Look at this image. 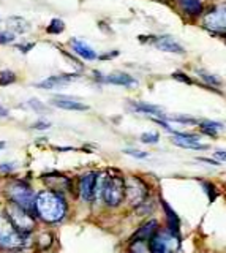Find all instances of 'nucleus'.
Listing matches in <instances>:
<instances>
[{
    "label": "nucleus",
    "instance_id": "nucleus-35",
    "mask_svg": "<svg viewBox=\"0 0 226 253\" xmlns=\"http://www.w3.org/2000/svg\"><path fill=\"white\" fill-rule=\"evenodd\" d=\"M199 161H204V163H209V165H214V166H218L220 165V161H215V160H209V158H198Z\"/></svg>",
    "mask_w": 226,
    "mask_h": 253
},
{
    "label": "nucleus",
    "instance_id": "nucleus-25",
    "mask_svg": "<svg viewBox=\"0 0 226 253\" xmlns=\"http://www.w3.org/2000/svg\"><path fill=\"white\" fill-rule=\"evenodd\" d=\"M130 253H150V250L146 241H133L130 247Z\"/></svg>",
    "mask_w": 226,
    "mask_h": 253
},
{
    "label": "nucleus",
    "instance_id": "nucleus-15",
    "mask_svg": "<svg viewBox=\"0 0 226 253\" xmlns=\"http://www.w3.org/2000/svg\"><path fill=\"white\" fill-rule=\"evenodd\" d=\"M157 228H158L157 220H149L147 223H144V225L138 229V233L134 234L133 241H150L152 239V236L158 231Z\"/></svg>",
    "mask_w": 226,
    "mask_h": 253
},
{
    "label": "nucleus",
    "instance_id": "nucleus-21",
    "mask_svg": "<svg viewBox=\"0 0 226 253\" xmlns=\"http://www.w3.org/2000/svg\"><path fill=\"white\" fill-rule=\"evenodd\" d=\"M199 126H201V131L206 133V135H209V136H215L217 131L223 128V125L220 122H210V121L201 122Z\"/></svg>",
    "mask_w": 226,
    "mask_h": 253
},
{
    "label": "nucleus",
    "instance_id": "nucleus-14",
    "mask_svg": "<svg viewBox=\"0 0 226 253\" xmlns=\"http://www.w3.org/2000/svg\"><path fill=\"white\" fill-rule=\"evenodd\" d=\"M172 143L177 144L179 147L192 149V151H207V149H209L207 144H201V143H198L196 138H185V136H180V135L172 136Z\"/></svg>",
    "mask_w": 226,
    "mask_h": 253
},
{
    "label": "nucleus",
    "instance_id": "nucleus-33",
    "mask_svg": "<svg viewBox=\"0 0 226 253\" xmlns=\"http://www.w3.org/2000/svg\"><path fill=\"white\" fill-rule=\"evenodd\" d=\"M64 56L66 57V61H68V62H71V63L74 65V68H78V70H82V65H81L79 62H76V61H74V59H73L71 56H68V54H66V53H64Z\"/></svg>",
    "mask_w": 226,
    "mask_h": 253
},
{
    "label": "nucleus",
    "instance_id": "nucleus-22",
    "mask_svg": "<svg viewBox=\"0 0 226 253\" xmlns=\"http://www.w3.org/2000/svg\"><path fill=\"white\" fill-rule=\"evenodd\" d=\"M64 29H65V24L62 19H52L49 22V26L46 27V32L51 35H59L64 32Z\"/></svg>",
    "mask_w": 226,
    "mask_h": 253
},
{
    "label": "nucleus",
    "instance_id": "nucleus-7",
    "mask_svg": "<svg viewBox=\"0 0 226 253\" xmlns=\"http://www.w3.org/2000/svg\"><path fill=\"white\" fill-rule=\"evenodd\" d=\"M204 26L212 32H226V5H218L204 16Z\"/></svg>",
    "mask_w": 226,
    "mask_h": 253
},
{
    "label": "nucleus",
    "instance_id": "nucleus-16",
    "mask_svg": "<svg viewBox=\"0 0 226 253\" xmlns=\"http://www.w3.org/2000/svg\"><path fill=\"white\" fill-rule=\"evenodd\" d=\"M71 48H73L74 53H76L78 56H81L82 59H86V61H95L97 59V53L84 41L71 40Z\"/></svg>",
    "mask_w": 226,
    "mask_h": 253
},
{
    "label": "nucleus",
    "instance_id": "nucleus-38",
    "mask_svg": "<svg viewBox=\"0 0 226 253\" xmlns=\"http://www.w3.org/2000/svg\"><path fill=\"white\" fill-rule=\"evenodd\" d=\"M5 116H8V109L0 105V117H5Z\"/></svg>",
    "mask_w": 226,
    "mask_h": 253
},
{
    "label": "nucleus",
    "instance_id": "nucleus-13",
    "mask_svg": "<svg viewBox=\"0 0 226 253\" xmlns=\"http://www.w3.org/2000/svg\"><path fill=\"white\" fill-rule=\"evenodd\" d=\"M101 81H104V83L108 84H114V86H134L136 84V79H134L133 76H130V74L127 73H111L108 74V76H100Z\"/></svg>",
    "mask_w": 226,
    "mask_h": 253
},
{
    "label": "nucleus",
    "instance_id": "nucleus-4",
    "mask_svg": "<svg viewBox=\"0 0 226 253\" xmlns=\"http://www.w3.org/2000/svg\"><path fill=\"white\" fill-rule=\"evenodd\" d=\"M6 193H8V198L11 203L21 206L22 209H26L29 212L33 211L35 207V195L30 185L22 182V181H16V182H11L6 189Z\"/></svg>",
    "mask_w": 226,
    "mask_h": 253
},
{
    "label": "nucleus",
    "instance_id": "nucleus-27",
    "mask_svg": "<svg viewBox=\"0 0 226 253\" xmlns=\"http://www.w3.org/2000/svg\"><path fill=\"white\" fill-rule=\"evenodd\" d=\"M199 76L206 81L207 84H212V86H222V81L218 79L217 76H214V74H209V73H204V71H198Z\"/></svg>",
    "mask_w": 226,
    "mask_h": 253
},
{
    "label": "nucleus",
    "instance_id": "nucleus-6",
    "mask_svg": "<svg viewBox=\"0 0 226 253\" xmlns=\"http://www.w3.org/2000/svg\"><path fill=\"white\" fill-rule=\"evenodd\" d=\"M125 198L131 206H139L147 198V185L139 177L131 176L125 181Z\"/></svg>",
    "mask_w": 226,
    "mask_h": 253
},
{
    "label": "nucleus",
    "instance_id": "nucleus-30",
    "mask_svg": "<svg viewBox=\"0 0 226 253\" xmlns=\"http://www.w3.org/2000/svg\"><path fill=\"white\" fill-rule=\"evenodd\" d=\"M14 41V33L13 32H0V44H6Z\"/></svg>",
    "mask_w": 226,
    "mask_h": 253
},
{
    "label": "nucleus",
    "instance_id": "nucleus-3",
    "mask_svg": "<svg viewBox=\"0 0 226 253\" xmlns=\"http://www.w3.org/2000/svg\"><path fill=\"white\" fill-rule=\"evenodd\" d=\"M24 237L26 234H22L18 231L14 225L10 221V219L6 217V214L0 215V249L16 252L19 249L24 247Z\"/></svg>",
    "mask_w": 226,
    "mask_h": 253
},
{
    "label": "nucleus",
    "instance_id": "nucleus-26",
    "mask_svg": "<svg viewBox=\"0 0 226 253\" xmlns=\"http://www.w3.org/2000/svg\"><path fill=\"white\" fill-rule=\"evenodd\" d=\"M164 119H169V121H176L179 124H184V125H194L196 121L190 116H164Z\"/></svg>",
    "mask_w": 226,
    "mask_h": 253
},
{
    "label": "nucleus",
    "instance_id": "nucleus-24",
    "mask_svg": "<svg viewBox=\"0 0 226 253\" xmlns=\"http://www.w3.org/2000/svg\"><path fill=\"white\" fill-rule=\"evenodd\" d=\"M29 106L32 108V109L35 111V113H38V114H46V113H49L48 106L44 105L43 101L36 100V98H32V100H29Z\"/></svg>",
    "mask_w": 226,
    "mask_h": 253
},
{
    "label": "nucleus",
    "instance_id": "nucleus-23",
    "mask_svg": "<svg viewBox=\"0 0 226 253\" xmlns=\"http://www.w3.org/2000/svg\"><path fill=\"white\" fill-rule=\"evenodd\" d=\"M18 79V76L11 70H0V86H10L14 81Z\"/></svg>",
    "mask_w": 226,
    "mask_h": 253
},
{
    "label": "nucleus",
    "instance_id": "nucleus-37",
    "mask_svg": "<svg viewBox=\"0 0 226 253\" xmlns=\"http://www.w3.org/2000/svg\"><path fill=\"white\" fill-rule=\"evenodd\" d=\"M14 166L11 165V163H5V165H0V171H11Z\"/></svg>",
    "mask_w": 226,
    "mask_h": 253
},
{
    "label": "nucleus",
    "instance_id": "nucleus-17",
    "mask_svg": "<svg viewBox=\"0 0 226 253\" xmlns=\"http://www.w3.org/2000/svg\"><path fill=\"white\" fill-rule=\"evenodd\" d=\"M6 26H8V29L14 33H26L30 29L29 22L21 16H10L8 21H6Z\"/></svg>",
    "mask_w": 226,
    "mask_h": 253
},
{
    "label": "nucleus",
    "instance_id": "nucleus-9",
    "mask_svg": "<svg viewBox=\"0 0 226 253\" xmlns=\"http://www.w3.org/2000/svg\"><path fill=\"white\" fill-rule=\"evenodd\" d=\"M97 184H98V174L87 173L79 181V195L84 201H92L97 195Z\"/></svg>",
    "mask_w": 226,
    "mask_h": 253
},
{
    "label": "nucleus",
    "instance_id": "nucleus-31",
    "mask_svg": "<svg viewBox=\"0 0 226 253\" xmlns=\"http://www.w3.org/2000/svg\"><path fill=\"white\" fill-rule=\"evenodd\" d=\"M172 78L177 79V81H182V83H185V84H192V79L188 76H185L182 71H176L174 74H172Z\"/></svg>",
    "mask_w": 226,
    "mask_h": 253
},
{
    "label": "nucleus",
    "instance_id": "nucleus-2",
    "mask_svg": "<svg viewBox=\"0 0 226 253\" xmlns=\"http://www.w3.org/2000/svg\"><path fill=\"white\" fill-rule=\"evenodd\" d=\"M97 191H101V198L109 207H117L125 199V179L119 174L98 176Z\"/></svg>",
    "mask_w": 226,
    "mask_h": 253
},
{
    "label": "nucleus",
    "instance_id": "nucleus-32",
    "mask_svg": "<svg viewBox=\"0 0 226 253\" xmlns=\"http://www.w3.org/2000/svg\"><path fill=\"white\" fill-rule=\"evenodd\" d=\"M49 126H51V122H48V121H38L36 124L32 125V128H35V130H46V128H49Z\"/></svg>",
    "mask_w": 226,
    "mask_h": 253
},
{
    "label": "nucleus",
    "instance_id": "nucleus-20",
    "mask_svg": "<svg viewBox=\"0 0 226 253\" xmlns=\"http://www.w3.org/2000/svg\"><path fill=\"white\" fill-rule=\"evenodd\" d=\"M161 203H163V207H164V211H166V215H168V223H169L171 234L172 236H179V217H177V214L168 206L166 201H161Z\"/></svg>",
    "mask_w": 226,
    "mask_h": 253
},
{
    "label": "nucleus",
    "instance_id": "nucleus-36",
    "mask_svg": "<svg viewBox=\"0 0 226 253\" xmlns=\"http://www.w3.org/2000/svg\"><path fill=\"white\" fill-rule=\"evenodd\" d=\"M119 53L117 51H114V53H109V54H104V56H100V61H108L109 57H114V56H117Z\"/></svg>",
    "mask_w": 226,
    "mask_h": 253
},
{
    "label": "nucleus",
    "instance_id": "nucleus-5",
    "mask_svg": "<svg viewBox=\"0 0 226 253\" xmlns=\"http://www.w3.org/2000/svg\"><path fill=\"white\" fill-rule=\"evenodd\" d=\"M5 214L14 225V228H16L18 231H21L22 234H27L35 228V220H33L32 215H30V212L22 209V207L18 204L10 203L8 206H6Z\"/></svg>",
    "mask_w": 226,
    "mask_h": 253
},
{
    "label": "nucleus",
    "instance_id": "nucleus-19",
    "mask_svg": "<svg viewBox=\"0 0 226 253\" xmlns=\"http://www.w3.org/2000/svg\"><path fill=\"white\" fill-rule=\"evenodd\" d=\"M133 111H138V113H146V114H152L164 119V113L160 106L155 105H149V103H133Z\"/></svg>",
    "mask_w": 226,
    "mask_h": 253
},
{
    "label": "nucleus",
    "instance_id": "nucleus-11",
    "mask_svg": "<svg viewBox=\"0 0 226 253\" xmlns=\"http://www.w3.org/2000/svg\"><path fill=\"white\" fill-rule=\"evenodd\" d=\"M74 78H76V74H59V76H51V78L44 79V81H40V83L35 84V87H38V89L64 87V86H68Z\"/></svg>",
    "mask_w": 226,
    "mask_h": 253
},
{
    "label": "nucleus",
    "instance_id": "nucleus-8",
    "mask_svg": "<svg viewBox=\"0 0 226 253\" xmlns=\"http://www.w3.org/2000/svg\"><path fill=\"white\" fill-rule=\"evenodd\" d=\"M174 242L176 236L157 231L152 236V239L149 241V250L150 253H171L172 247H174Z\"/></svg>",
    "mask_w": 226,
    "mask_h": 253
},
{
    "label": "nucleus",
    "instance_id": "nucleus-18",
    "mask_svg": "<svg viewBox=\"0 0 226 253\" xmlns=\"http://www.w3.org/2000/svg\"><path fill=\"white\" fill-rule=\"evenodd\" d=\"M179 5L180 8L190 14V16H199L202 11L201 0H179Z\"/></svg>",
    "mask_w": 226,
    "mask_h": 253
},
{
    "label": "nucleus",
    "instance_id": "nucleus-29",
    "mask_svg": "<svg viewBox=\"0 0 226 253\" xmlns=\"http://www.w3.org/2000/svg\"><path fill=\"white\" fill-rule=\"evenodd\" d=\"M127 155H131L134 158H147L149 154L147 152H142V151H136V149H125L124 151Z\"/></svg>",
    "mask_w": 226,
    "mask_h": 253
},
{
    "label": "nucleus",
    "instance_id": "nucleus-34",
    "mask_svg": "<svg viewBox=\"0 0 226 253\" xmlns=\"http://www.w3.org/2000/svg\"><path fill=\"white\" fill-rule=\"evenodd\" d=\"M214 157H215L217 160L226 161V151H217V152H214Z\"/></svg>",
    "mask_w": 226,
    "mask_h": 253
},
{
    "label": "nucleus",
    "instance_id": "nucleus-10",
    "mask_svg": "<svg viewBox=\"0 0 226 253\" xmlns=\"http://www.w3.org/2000/svg\"><path fill=\"white\" fill-rule=\"evenodd\" d=\"M51 105L59 109H65V111H87L89 109V106L84 105V103L76 101L65 95H59L56 98H51Z\"/></svg>",
    "mask_w": 226,
    "mask_h": 253
},
{
    "label": "nucleus",
    "instance_id": "nucleus-1",
    "mask_svg": "<svg viewBox=\"0 0 226 253\" xmlns=\"http://www.w3.org/2000/svg\"><path fill=\"white\" fill-rule=\"evenodd\" d=\"M33 212L46 223H57L66 214V203L64 196L54 190H43L35 196Z\"/></svg>",
    "mask_w": 226,
    "mask_h": 253
},
{
    "label": "nucleus",
    "instance_id": "nucleus-39",
    "mask_svg": "<svg viewBox=\"0 0 226 253\" xmlns=\"http://www.w3.org/2000/svg\"><path fill=\"white\" fill-rule=\"evenodd\" d=\"M5 147V143H3V141H0V149H3Z\"/></svg>",
    "mask_w": 226,
    "mask_h": 253
},
{
    "label": "nucleus",
    "instance_id": "nucleus-28",
    "mask_svg": "<svg viewBox=\"0 0 226 253\" xmlns=\"http://www.w3.org/2000/svg\"><path fill=\"white\" fill-rule=\"evenodd\" d=\"M158 139H160L158 133H144V135H141V141L144 144H155L158 143Z\"/></svg>",
    "mask_w": 226,
    "mask_h": 253
},
{
    "label": "nucleus",
    "instance_id": "nucleus-12",
    "mask_svg": "<svg viewBox=\"0 0 226 253\" xmlns=\"http://www.w3.org/2000/svg\"><path fill=\"white\" fill-rule=\"evenodd\" d=\"M155 48L164 51V53H172V54H184L185 49L180 46V44L172 40L171 36H160V38L155 40Z\"/></svg>",
    "mask_w": 226,
    "mask_h": 253
}]
</instances>
